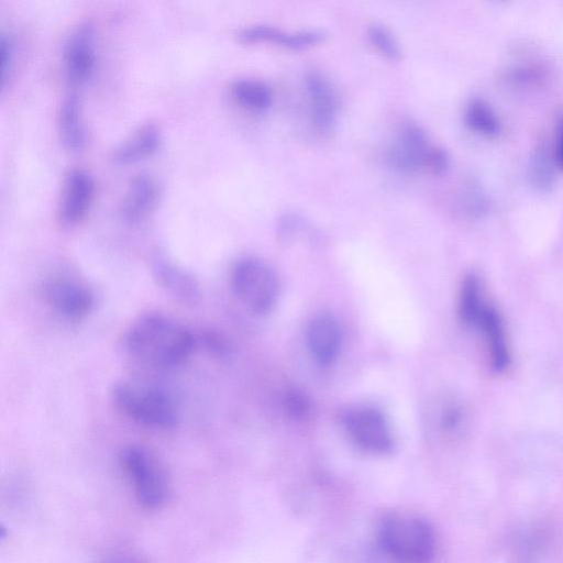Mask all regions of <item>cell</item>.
<instances>
[{"label":"cell","instance_id":"1","mask_svg":"<svg viewBox=\"0 0 563 563\" xmlns=\"http://www.w3.org/2000/svg\"><path fill=\"white\" fill-rule=\"evenodd\" d=\"M125 351L141 363L157 368L181 364L196 350L198 338L179 321L162 314L136 318L124 334Z\"/></svg>","mask_w":563,"mask_h":563},{"label":"cell","instance_id":"2","mask_svg":"<svg viewBox=\"0 0 563 563\" xmlns=\"http://www.w3.org/2000/svg\"><path fill=\"white\" fill-rule=\"evenodd\" d=\"M115 408L129 419L153 429H174L178 410L164 388L132 380H120L111 390Z\"/></svg>","mask_w":563,"mask_h":563},{"label":"cell","instance_id":"3","mask_svg":"<svg viewBox=\"0 0 563 563\" xmlns=\"http://www.w3.org/2000/svg\"><path fill=\"white\" fill-rule=\"evenodd\" d=\"M119 465L141 508L157 510L165 505L169 481L164 465L153 452L137 444L125 445L119 453Z\"/></svg>","mask_w":563,"mask_h":563},{"label":"cell","instance_id":"4","mask_svg":"<svg viewBox=\"0 0 563 563\" xmlns=\"http://www.w3.org/2000/svg\"><path fill=\"white\" fill-rule=\"evenodd\" d=\"M377 540L387 553L407 561H426L435 548L432 527L417 516L385 515L377 526Z\"/></svg>","mask_w":563,"mask_h":563},{"label":"cell","instance_id":"5","mask_svg":"<svg viewBox=\"0 0 563 563\" xmlns=\"http://www.w3.org/2000/svg\"><path fill=\"white\" fill-rule=\"evenodd\" d=\"M231 286L238 298L254 313H268L276 305L279 283L267 263L244 257L231 272Z\"/></svg>","mask_w":563,"mask_h":563},{"label":"cell","instance_id":"6","mask_svg":"<svg viewBox=\"0 0 563 563\" xmlns=\"http://www.w3.org/2000/svg\"><path fill=\"white\" fill-rule=\"evenodd\" d=\"M341 420L347 435L358 448L376 454H387L394 449L390 427L377 409L351 407L342 412Z\"/></svg>","mask_w":563,"mask_h":563},{"label":"cell","instance_id":"7","mask_svg":"<svg viewBox=\"0 0 563 563\" xmlns=\"http://www.w3.org/2000/svg\"><path fill=\"white\" fill-rule=\"evenodd\" d=\"M47 303L69 321L85 319L93 309L95 295L85 284L67 277H55L43 287Z\"/></svg>","mask_w":563,"mask_h":563},{"label":"cell","instance_id":"8","mask_svg":"<svg viewBox=\"0 0 563 563\" xmlns=\"http://www.w3.org/2000/svg\"><path fill=\"white\" fill-rule=\"evenodd\" d=\"M96 194L92 175L84 168H71L65 176L58 200V217L68 225L77 224L89 212Z\"/></svg>","mask_w":563,"mask_h":563},{"label":"cell","instance_id":"9","mask_svg":"<svg viewBox=\"0 0 563 563\" xmlns=\"http://www.w3.org/2000/svg\"><path fill=\"white\" fill-rule=\"evenodd\" d=\"M471 327L478 329L483 335L493 371L505 372L511 362V352L499 310L488 300Z\"/></svg>","mask_w":563,"mask_h":563},{"label":"cell","instance_id":"10","mask_svg":"<svg viewBox=\"0 0 563 563\" xmlns=\"http://www.w3.org/2000/svg\"><path fill=\"white\" fill-rule=\"evenodd\" d=\"M151 272L157 285L183 303H195L201 291L197 278L164 254L151 257Z\"/></svg>","mask_w":563,"mask_h":563},{"label":"cell","instance_id":"11","mask_svg":"<svg viewBox=\"0 0 563 563\" xmlns=\"http://www.w3.org/2000/svg\"><path fill=\"white\" fill-rule=\"evenodd\" d=\"M432 148L423 130L408 123L401 128L397 139L388 147L386 161L395 169L412 170L426 166Z\"/></svg>","mask_w":563,"mask_h":563},{"label":"cell","instance_id":"12","mask_svg":"<svg viewBox=\"0 0 563 563\" xmlns=\"http://www.w3.org/2000/svg\"><path fill=\"white\" fill-rule=\"evenodd\" d=\"M161 187L155 177L142 173L133 176L123 195L121 217L129 223H137L150 216L158 203Z\"/></svg>","mask_w":563,"mask_h":563},{"label":"cell","instance_id":"13","mask_svg":"<svg viewBox=\"0 0 563 563\" xmlns=\"http://www.w3.org/2000/svg\"><path fill=\"white\" fill-rule=\"evenodd\" d=\"M341 329L330 314L316 316L307 329V343L313 357L321 365H329L336 358L341 347Z\"/></svg>","mask_w":563,"mask_h":563},{"label":"cell","instance_id":"14","mask_svg":"<svg viewBox=\"0 0 563 563\" xmlns=\"http://www.w3.org/2000/svg\"><path fill=\"white\" fill-rule=\"evenodd\" d=\"M161 128L153 122L141 124L111 153V159L118 165H129L154 155L162 144Z\"/></svg>","mask_w":563,"mask_h":563},{"label":"cell","instance_id":"15","mask_svg":"<svg viewBox=\"0 0 563 563\" xmlns=\"http://www.w3.org/2000/svg\"><path fill=\"white\" fill-rule=\"evenodd\" d=\"M96 65L92 32L88 26L80 27L69 40L65 51V66L68 80L73 85L87 81Z\"/></svg>","mask_w":563,"mask_h":563},{"label":"cell","instance_id":"16","mask_svg":"<svg viewBox=\"0 0 563 563\" xmlns=\"http://www.w3.org/2000/svg\"><path fill=\"white\" fill-rule=\"evenodd\" d=\"M239 38L246 44L273 43L289 49L300 51L322 42L324 34L320 31L283 32L268 25H256L240 32Z\"/></svg>","mask_w":563,"mask_h":563},{"label":"cell","instance_id":"17","mask_svg":"<svg viewBox=\"0 0 563 563\" xmlns=\"http://www.w3.org/2000/svg\"><path fill=\"white\" fill-rule=\"evenodd\" d=\"M306 84L314 124L322 130L329 129L338 110V99L332 86L319 73H310Z\"/></svg>","mask_w":563,"mask_h":563},{"label":"cell","instance_id":"18","mask_svg":"<svg viewBox=\"0 0 563 563\" xmlns=\"http://www.w3.org/2000/svg\"><path fill=\"white\" fill-rule=\"evenodd\" d=\"M60 142L69 151H80L87 141V130L81 117L80 103L75 95L64 99L57 117Z\"/></svg>","mask_w":563,"mask_h":563},{"label":"cell","instance_id":"19","mask_svg":"<svg viewBox=\"0 0 563 563\" xmlns=\"http://www.w3.org/2000/svg\"><path fill=\"white\" fill-rule=\"evenodd\" d=\"M487 301L479 276L474 273L466 274L459 291L457 312L460 319L465 324L472 325Z\"/></svg>","mask_w":563,"mask_h":563},{"label":"cell","instance_id":"20","mask_svg":"<svg viewBox=\"0 0 563 563\" xmlns=\"http://www.w3.org/2000/svg\"><path fill=\"white\" fill-rule=\"evenodd\" d=\"M231 91L235 101L249 110L263 111L272 103L271 89L257 80L235 81Z\"/></svg>","mask_w":563,"mask_h":563},{"label":"cell","instance_id":"21","mask_svg":"<svg viewBox=\"0 0 563 563\" xmlns=\"http://www.w3.org/2000/svg\"><path fill=\"white\" fill-rule=\"evenodd\" d=\"M466 123L475 133L495 137L500 133L501 125L499 118L494 110L485 102L476 100L466 109Z\"/></svg>","mask_w":563,"mask_h":563},{"label":"cell","instance_id":"22","mask_svg":"<svg viewBox=\"0 0 563 563\" xmlns=\"http://www.w3.org/2000/svg\"><path fill=\"white\" fill-rule=\"evenodd\" d=\"M371 43L388 59L399 57V47L393 35L383 26L373 25L368 29Z\"/></svg>","mask_w":563,"mask_h":563},{"label":"cell","instance_id":"23","mask_svg":"<svg viewBox=\"0 0 563 563\" xmlns=\"http://www.w3.org/2000/svg\"><path fill=\"white\" fill-rule=\"evenodd\" d=\"M543 150H538L531 161V177L538 187L547 188L552 181L549 158Z\"/></svg>","mask_w":563,"mask_h":563},{"label":"cell","instance_id":"24","mask_svg":"<svg viewBox=\"0 0 563 563\" xmlns=\"http://www.w3.org/2000/svg\"><path fill=\"white\" fill-rule=\"evenodd\" d=\"M552 154L555 165L563 172V115L558 119L555 124Z\"/></svg>","mask_w":563,"mask_h":563},{"label":"cell","instance_id":"25","mask_svg":"<svg viewBox=\"0 0 563 563\" xmlns=\"http://www.w3.org/2000/svg\"><path fill=\"white\" fill-rule=\"evenodd\" d=\"M0 52H1V76H2V86H4L7 80V73L10 69L11 63H12V44L10 40L5 38L4 36L1 37V45H0Z\"/></svg>","mask_w":563,"mask_h":563},{"label":"cell","instance_id":"26","mask_svg":"<svg viewBox=\"0 0 563 563\" xmlns=\"http://www.w3.org/2000/svg\"><path fill=\"white\" fill-rule=\"evenodd\" d=\"M288 407L291 412L296 413H302L306 412L308 409V402L302 397V395H299L297 393H291L287 400Z\"/></svg>","mask_w":563,"mask_h":563}]
</instances>
